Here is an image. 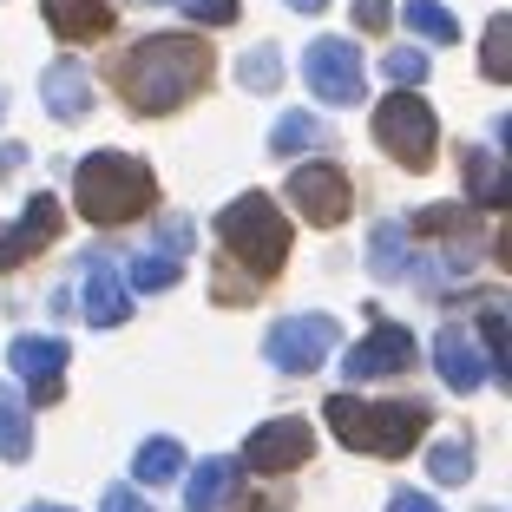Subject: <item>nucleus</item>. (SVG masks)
Listing matches in <instances>:
<instances>
[{"instance_id": "1", "label": "nucleus", "mask_w": 512, "mask_h": 512, "mask_svg": "<svg viewBox=\"0 0 512 512\" xmlns=\"http://www.w3.org/2000/svg\"><path fill=\"white\" fill-rule=\"evenodd\" d=\"M211 66L217 60H211L204 40H191V33H151V40H138L119 60L125 106L145 112V119H165V112H178L191 92H204Z\"/></svg>"}, {"instance_id": "2", "label": "nucleus", "mask_w": 512, "mask_h": 512, "mask_svg": "<svg viewBox=\"0 0 512 512\" xmlns=\"http://www.w3.org/2000/svg\"><path fill=\"white\" fill-rule=\"evenodd\" d=\"M73 197L86 224L119 230V224H138L158 204V178H151V165H138L125 151H92V158L73 165Z\"/></svg>"}, {"instance_id": "3", "label": "nucleus", "mask_w": 512, "mask_h": 512, "mask_svg": "<svg viewBox=\"0 0 512 512\" xmlns=\"http://www.w3.org/2000/svg\"><path fill=\"white\" fill-rule=\"evenodd\" d=\"M322 414H329V427H335L342 447L375 453V460H401V453L427 434V407L421 401H355V394H335Z\"/></svg>"}, {"instance_id": "4", "label": "nucleus", "mask_w": 512, "mask_h": 512, "mask_svg": "<svg viewBox=\"0 0 512 512\" xmlns=\"http://www.w3.org/2000/svg\"><path fill=\"white\" fill-rule=\"evenodd\" d=\"M217 237H224L230 263H243L250 283H263V276L283 270V256H289V217L276 211L263 191H250V197H237L230 211H217Z\"/></svg>"}, {"instance_id": "5", "label": "nucleus", "mask_w": 512, "mask_h": 512, "mask_svg": "<svg viewBox=\"0 0 512 512\" xmlns=\"http://www.w3.org/2000/svg\"><path fill=\"white\" fill-rule=\"evenodd\" d=\"M375 145L407 171L434 165V112H427L421 92H388V99H381L375 106Z\"/></svg>"}, {"instance_id": "6", "label": "nucleus", "mask_w": 512, "mask_h": 512, "mask_svg": "<svg viewBox=\"0 0 512 512\" xmlns=\"http://www.w3.org/2000/svg\"><path fill=\"white\" fill-rule=\"evenodd\" d=\"M335 342H342V322L335 316H283L263 335V355H270V368H283V375H316L335 355Z\"/></svg>"}, {"instance_id": "7", "label": "nucleus", "mask_w": 512, "mask_h": 512, "mask_svg": "<svg viewBox=\"0 0 512 512\" xmlns=\"http://www.w3.org/2000/svg\"><path fill=\"white\" fill-rule=\"evenodd\" d=\"M302 79H309V92H316L322 106H355L362 86H368L355 40H316L309 53H302Z\"/></svg>"}, {"instance_id": "8", "label": "nucleus", "mask_w": 512, "mask_h": 512, "mask_svg": "<svg viewBox=\"0 0 512 512\" xmlns=\"http://www.w3.org/2000/svg\"><path fill=\"white\" fill-rule=\"evenodd\" d=\"M289 204L302 211V224L335 230L348 217V204H355V191H348V178L335 165H296L289 171Z\"/></svg>"}, {"instance_id": "9", "label": "nucleus", "mask_w": 512, "mask_h": 512, "mask_svg": "<svg viewBox=\"0 0 512 512\" xmlns=\"http://www.w3.org/2000/svg\"><path fill=\"white\" fill-rule=\"evenodd\" d=\"M7 362H14V375L33 388V407L60 401V388H66V342L60 335H14Z\"/></svg>"}, {"instance_id": "10", "label": "nucleus", "mask_w": 512, "mask_h": 512, "mask_svg": "<svg viewBox=\"0 0 512 512\" xmlns=\"http://www.w3.org/2000/svg\"><path fill=\"white\" fill-rule=\"evenodd\" d=\"M414 362V335L401 329V322H375V329L355 342V355H342L348 381H381V375H401V368Z\"/></svg>"}, {"instance_id": "11", "label": "nucleus", "mask_w": 512, "mask_h": 512, "mask_svg": "<svg viewBox=\"0 0 512 512\" xmlns=\"http://www.w3.org/2000/svg\"><path fill=\"white\" fill-rule=\"evenodd\" d=\"M60 197H27V211L14 217V224H0V270H14V263H27L33 250H46V243L60 237Z\"/></svg>"}, {"instance_id": "12", "label": "nucleus", "mask_w": 512, "mask_h": 512, "mask_svg": "<svg viewBox=\"0 0 512 512\" xmlns=\"http://www.w3.org/2000/svg\"><path fill=\"white\" fill-rule=\"evenodd\" d=\"M309 453H316L309 421H270V427H256V434H250L243 460H250L256 473H289V467H302Z\"/></svg>"}, {"instance_id": "13", "label": "nucleus", "mask_w": 512, "mask_h": 512, "mask_svg": "<svg viewBox=\"0 0 512 512\" xmlns=\"http://www.w3.org/2000/svg\"><path fill=\"white\" fill-rule=\"evenodd\" d=\"M40 99H46V112H53V119H86L92 112V73L79 60H53L40 73Z\"/></svg>"}, {"instance_id": "14", "label": "nucleus", "mask_w": 512, "mask_h": 512, "mask_svg": "<svg viewBox=\"0 0 512 512\" xmlns=\"http://www.w3.org/2000/svg\"><path fill=\"white\" fill-rule=\"evenodd\" d=\"M434 368H440V381H447L453 394H473L486 381V355L473 348L467 329H440L434 335Z\"/></svg>"}, {"instance_id": "15", "label": "nucleus", "mask_w": 512, "mask_h": 512, "mask_svg": "<svg viewBox=\"0 0 512 512\" xmlns=\"http://www.w3.org/2000/svg\"><path fill=\"white\" fill-rule=\"evenodd\" d=\"M86 322L92 329H119L125 316H132V296H125V283H119V270H112L106 256H92L86 263Z\"/></svg>"}, {"instance_id": "16", "label": "nucleus", "mask_w": 512, "mask_h": 512, "mask_svg": "<svg viewBox=\"0 0 512 512\" xmlns=\"http://www.w3.org/2000/svg\"><path fill=\"white\" fill-rule=\"evenodd\" d=\"M40 14L53 27V40H99V33H112L106 0H40Z\"/></svg>"}, {"instance_id": "17", "label": "nucleus", "mask_w": 512, "mask_h": 512, "mask_svg": "<svg viewBox=\"0 0 512 512\" xmlns=\"http://www.w3.org/2000/svg\"><path fill=\"white\" fill-rule=\"evenodd\" d=\"M33 453V407H27V394L20 388H7L0 381V460H27Z\"/></svg>"}, {"instance_id": "18", "label": "nucleus", "mask_w": 512, "mask_h": 512, "mask_svg": "<svg viewBox=\"0 0 512 512\" xmlns=\"http://www.w3.org/2000/svg\"><path fill=\"white\" fill-rule=\"evenodd\" d=\"M368 270H375L381 283H401V276L414 270V237H407V224H375V237H368Z\"/></svg>"}, {"instance_id": "19", "label": "nucleus", "mask_w": 512, "mask_h": 512, "mask_svg": "<svg viewBox=\"0 0 512 512\" xmlns=\"http://www.w3.org/2000/svg\"><path fill=\"white\" fill-rule=\"evenodd\" d=\"M237 493V460H197V473L184 480V506L191 512H217Z\"/></svg>"}, {"instance_id": "20", "label": "nucleus", "mask_w": 512, "mask_h": 512, "mask_svg": "<svg viewBox=\"0 0 512 512\" xmlns=\"http://www.w3.org/2000/svg\"><path fill=\"white\" fill-rule=\"evenodd\" d=\"M309 145H329V125H322L316 112H283V119L270 125V151L276 158H302Z\"/></svg>"}, {"instance_id": "21", "label": "nucleus", "mask_w": 512, "mask_h": 512, "mask_svg": "<svg viewBox=\"0 0 512 512\" xmlns=\"http://www.w3.org/2000/svg\"><path fill=\"white\" fill-rule=\"evenodd\" d=\"M467 178H473V197H480L486 211H499V204H512V171L499 165L493 151H467Z\"/></svg>"}, {"instance_id": "22", "label": "nucleus", "mask_w": 512, "mask_h": 512, "mask_svg": "<svg viewBox=\"0 0 512 512\" xmlns=\"http://www.w3.org/2000/svg\"><path fill=\"white\" fill-rule=\"evenodd\" d=\"M178 467H184V447L171 434H151L145 447H138V460H132V473L145 486H165V480H178Z\"/></svg>"}, {"instance_id": "23", "label": "nucleus", "mask_w": 512, "mask_h": 512, "mask_svg": "<svg viewBox=\"0 0 512 512\" xmlns=\"http://www.w3.org/2000/svg\"><path fill=\"white\" fill-rule=\"evenodd\" d=\"M480 73L493 79V86H506L512 79V20L493 14L486 20V40H480Z\"/></svg>"}, {"instance_id": "24", "label": "nucleus", "mask_w": 512, "mask_h": 512, "mask_svg": "<svg viewBox=\"0 0 512 512\" xmlns=\"http://www.w3.org/2000/svg\"><path fill=\"white\" fill-rule=\"evenodd\" d=\"M480 335H486V362H493V375L512 388V335H506V309H499V302H486Z\"/></svg>"}, {"instance_id": "25", "label": "nucleus", "mask_w": 512, "mask_h": 512, "mask_svg": "<svg viewBox=\"0 0 512 512\" xmlns=\"http://www.w3.org/2000/svg\"><path fill=\"white\" fill-rule=\"evenodd\" d=\"M407 33H421V40H460V20L440 7V0H407Z\"/></svg>"}, {"instance_id": "26", "label": "nucleus", "mask_w": 512, "mask_h": 512, "mask_svg": "<svg viewBox=\"0 0 512 512\" xmlns=\"http://www.w3.org/2000/svg\"><path fill=\"white\" fill-rule=\"evenodd\" d=\"M178 256H132V270H125V283L138 289V296H158V289H171L178 283Z\"/></svg>"}, {"instance_id": "27", "label": "nucleus", "mask_w": 512, "mask_h": 512, "mask_svg": "<svg viewBox=\"0 0 512 512\" xmlns=\"http://www.w3.org/2000/svg\"><path fill=\"white\" fill-rule=\"evenodd\" d=\"M237 79H243V92H276V79H283V53H276V46L243 53V60H237Z\"/></svg>"}, {"instance_id": "28", "label": "nucleus", "mask_w": 512, "mask_h": 512, "mask_svg": "<svg viewBox=\"0 0 512 512\" xmlns=\"http://www.w3.org/2000/svg\"><path fill=\"white\" fill-rule=\"evenodd\" d=\"M427 467H434L440 486H460L473 473V447H467V440H440V447L427 453Z\"/></svg>"}, {"instance_id": "29", "label": "nucleus", "mask_w": 512, "mask_h": 512, "mask_svg": "<svg viewBox=\"0 0 512 512\" xmlns=\"http://www.w3.org/2000/svg\"><path fill=\"white\" fill-rule=\"evenodd\" d=\"M388 79H394V86H421V79H427V53L394 46V53H388Z\"/></svg>"}, {"instance_id": "30", "label": "nucleus", "mask_w": 512, "mask_h": 512, "mask_svg": "<svg viewBox=\"0 0 512 512\" xmlns=\"http://www.w3.org/2000/svg\"><path fill=\"white\" fill-rule=\"evenodd\" d=\"M184 14H191L197 27H230V20H237V0H184Z\"/></svg>"}, {"instance_id": "31", "label": "nucleus", "mask_w": 512, "mask_h": 512, "mask_svg": "<svg viewBox=\"0 0 512 512\" xmlns=\"http://www.w3.org/2000/svg\"><path fill=\"white\" fill-rule=\"evenodd\" d=\"M394 20V0H355V27L362 33H388Z\"/></svg>"}, {"instance_id": "32", "label": "nucleus", "mask_w": 512, "mask_h": 512, "mask_svg": "<svg viewBox=\"0 0 512 512\" xmlns=\"http://www.w3.org/2000/svg\"><path fill=\"white\" fill-rule=\"evenodd\" d=\"M99 512H145V499H138L132 486H112V493L99 499Z\"/></svg>"}, {"instance_id": "33", "label": "nucleus", "mask_w": 512, "mask_h": 512, "mask_svg": "<svg viewBox=\"0 0 512 512\" xmlns=\"http://www.w3.org/2000/svg\"><path fill=\"white\" fill-rule=\"evenodd\" d=\"M388 512H440V506H434L427 493H394V499H388Z\"/></svg>"}, {"instance_id": "34", "label": "nucleus", "mask_w": 512, "mask_h": 512, "mask_svg": "<svg viewBox=\"0 0 512 512\" xmlns=\"http://www.w3.org/2000/svg\"><path fill=\"white\" fill-rule=\"evenodd\" d=\"M289 7H296V14H322V7H329V0H289Z\"/></svg>"}, {"instance_id": "35", "label": "nucleus", "mask_w": 512, "mask_h": 512, "mask_svg": "<svg viewBox=\"0 0 512 512\" xmlns=\"http://www.w3.org/2000/svg\"><path fill=\"white\" fill-rule=\"evenodd\" d=\"M27 512H73V506H27Z\"/></svg>"}]
</instances>
